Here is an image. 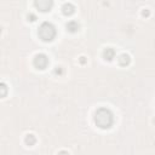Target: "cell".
<instances>
[{
    "instance_id": "obj_1",
    "label": "cell",
    "mask_w": 155,
    "mask_h": 155,
    "mask_svg": "<svg viewBox=\"0 0 155 155\" xmlns=\"http://www.w3.org/2000/svg\"><path fill=\"white\" fill-rule=\"evenodd\" d=\"M94 123L102 130H107V128L111 127V125L114 123V115H113L111 110L108 108L97 109V111L94 114Z\"/></svg>"
},
{
    "instance_id": "obj_2",
    "label": "cell",
    "mask_w": 155,
    "mask_h": 155,
    "mask_svg": "<svg viewBox=\"0 0 155 155\" xmlns=\"http://www.w3.org/2000/svg\"><path fill=\"white\" fill-rule=\"evenodd\" d=\"M39 36H40V39L43 41H52L55 36H56V28L52 23L50 22H44L40 27H39Z\"/></svg>"
},
{
    "instance_id": "obj_3",
    "label": "cell",
    "mask_w": 155,
    "mask_h": 155,
    "mask_svg": "<svg viewBox=\"0 0 155 155\" xmlns=\"http://www.w3.org/2000/svg\"><path fill=\"white\" fill-rule=\"evenodd\" d=\"M33 64L36 69H45L47 66H49V58L44 53H39L34 57V61H33Z\"/></svg>"
},
{
    "instance_id": "obj_4",
    "label": "cell",
    "mask_w": 155,
    "mask_h": 155,
    "mask_svg": "<svg viewBox=\"0 0 155 155\" xmlns=\"http://www.w3.org/2000/svg\"><path fill=\"white\" fill-rule=\"evenodd\" d=\"M35 7L41 12H49L53 6V0H34Z\"/></svg>"
},
{
    "instance_id": "obj_5",
    "label": "cell",
    "mask_w": 155,
    "mask_h": 155,
    "mask_svg": "<svg viewBox=\"0 0 155 155\" xmlns=\"http://www.w3.org/2000/svg\"><path fill=\"white\" fill-rule=\"evenodd\" d=\"M62 12L64 16H72L74 12H75V6L70 3H66L63 6H62Z\"/></svg>"
},
{
    "instance_id": "obj_6",
    "label": "cell",
    "mask_w": 155,
    "mask_h": 155,
    "mask_svg": "<svg viewBox=\"0 0 155 155\" xmlns=\"http://www.w3.org/2000/svg\"><path fill=\"white\" fill-rule=\"evenodd\" d=\"M114 57H115V51H114V49H111V47L104 49V51H103V58H104L106 61L110 62V61H113Z\"/></svg>"
},
{
    "instance_id": "obj_7",
    "label": "cell",
    "mask_w": 155,
    "mask_h": 155,
    "mask_svg": "<svg viewBox=\"0 0 155 155\" xmlns=\"http://www.w3.org/2000/svg\"><path fill=\"white\" fill-rule=\"evenodd\" d=\"M130 63H131V57L127 53L120 55V57H119V64L121 67H127Z\"/></svg>"
},
{
    "instance_id": "obj_8",
    "label": "cell",
    "mask_w": 155,
    "mask_h": 155,
    "mask_svg": "<svg viewBox=\"0 0 155 155\" xmlns=\"http://www.w3.org/2000/svg\"><path fill=\"white\" fill-rule=\"evenodd\" d=\"M66 27H67V30L70 32V33H76L78 30H79V28H80L79 23H78L76 21H70V22H68Z\"/></svg>"
},
{
    "instance_id": "obj_9",
    "label": "cell",
    "mask_w": 155,
    "mask_h": 155,
    "mask_svg": "<svg viewBox=\"0 0 155 155\" xmlns=\"http://www.w3.org/2000/svg\"><path fill=\"white\" fill-rule=\"evenodd\" d=\"M24 142L27 145H34L36 143V138H35V136L34 134H27L26 136V138H24Z\"/></svg>"
},
{
    "instance_id": "obj_10",
    "label": "cell",
    "mask_w": 155,
    "mask_h": 155,
    "mask_svg": "<svg viewBox=\"0 0 155 155\" xmlns=\"http://www.w3.org/2000/svg\"><path fill=\"white\" fill-rule=\"evenodd\" d=\"M63 73H64V70H63V68H62V67H56V69H55V74L62 75Z\"/></svg>"
},
{
    "instance_id": "obj_11",
    "label": "cell",
    "mask_w": 155,
    "mask_h": 155,
    "mask_svg": "<svg viewBox=\"0 0 155 155\" xmlns=\"http://www.w3.org/2000/svg\"><path fill=\"white\" fill-rule=\"evenodd\" d=\"M6 96V85L4 83H1V97Z\"/></svg>"
},
{
    "instance_id": "obj_12",
    "label": "cell",
    "mask_w": 155,
    "mask_h": 155,
    "mask_svg": "<svg viewBox=\"0 0 155 155\" xmlns=\"http://www.w3.org/2000/svg\"><path fill=\"white\" fill-rule=\"evenodd\" d=\"M28 19H29L30 22H34L35 19H36V16H35L34 13H29V15H28Z\"/></svg>"
},
{
    "instance_id": "obj_13",
    "label": "cell",
    "mask_w": 155,
    "mask_h": 155,
    "mask_svg": "<svg viewBox=\"0 0 155 155\" xmlns=\"http://www.w3.org/2000/svg\"><path fill=\"white\" fill-rule=\"evenodd\" d=\"M142 15H143L144 17H148V16L150 15V12H149V10H143V12H142Z\"/></svg>"
},
{
    "instance_id": "obj_14",
    "label": "cell",
    "mask_w": 155,
    "mask_h": 155,
    "mask_svg": "<svg viewBox=\"0 0 155 155\" xmlns=\"http://www.w3.org/2000/svg\"><path fill=\"white\" fill-rule=\"evenodd\" d=\"M81 63H85V57H81V60H80Z\"/></svg>"
}]
</instances>
